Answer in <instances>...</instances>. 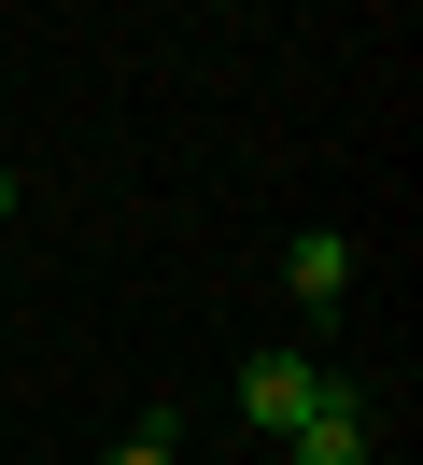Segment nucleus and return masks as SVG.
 <instances>
[{"instance_id": "nucleus-1", "label": "nucleus", "mask_w": 423, "mask_h": 465, "mask_svg": "<svg viewBox=\"0 0 423 465\" xmlns=\"http://www.w3.org/2000/svg\"><path fill=\"white\" fill-rule=\"evenodd\" d=\"M325 381H338L325 352H254V367H240V423L254 437H297L310 409H325Z\"/></svg>"}, {"instance_id": "nucleus-2", "label": "nucleus", "mask_w": 423, "mask_h": 465, "mask_svg": "<svg viewBox=\"0 0 423 465\" xmlns=\"http://www.w3.org/2000/svg\"><path fill=\"white\" fill-rule=\"evenodd\" d=\"M367 451H381V395H367V381L338 367V381H325V409H310V423L282 437V465H367Z\"/></svg>"}, {"instance_id": "nucleus-3", "label": "nucleus", "mask_w": 423, "mask_h": 465, "mask_svg": "<svg viewBox=\"0 0 423 465\" xmlns=\"http://www.w3.org/2000/svg\"><path fill=\"white\" fill-rule=\"evenodd\" d=\"M282 296H297V311H338V296H353V240H338V226L282 240Z\"/></svg>"}, {"instance_id": "nucleus-4", "label": "nucleus", "mask_w": 423, "mask_h": 465, "mask_svg": "<svg viewBox=\"0 0 423 465\" xmlns=\"http://www.w3.org/2000/svg\"><path fill=\"white\" fill-rule=\"evenodd\" d=\"M113 465H184V451H169V409H156V423H141V437H127Z\"/></svg>"}, {"instance_id": "nucleus-5", "label": "nucleus", "mask_w": 423, "mask_h": 465, "mask_svg": "<svg viewBox=\"0 0 423 465\" xmlns=\"http://www.w3.org/2000/svg\"><path fill=\"white\" fill-rule=\"evenodd\" d=\"M0 226H15V170H0Z\"/></svg>"}]
</instances>
